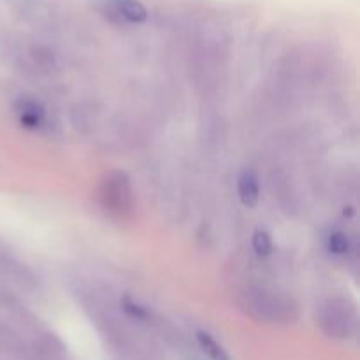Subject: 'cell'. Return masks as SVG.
<instances>
[{"instance_id": "obj_1", "label": "cell", "mask_w": 360, "mask_h": 360, "mask_svg": "<svg viewBox=\"0 0 360 360\" xmlns=\"http://www.w3.org/2000/svg\"><path fill=\"white\" fill-rule=\"evenodd\" d=\"M238 193L241 202L245 204L246 207H253L257 202H259L260 197V183L259 176L253 171H245L241 176H239L238 181Z\"/></svg>"}, {"instance_id": "obj_2", "label": "cell", "mask_w": 360, "mask_h": 360, "mask_svg": "<svg viewBox=\"0 0 360 360\" xmlns=\"http://www.w3.org/2000/svg\"><path fill=\"white\" fill-rule=\"evenodd\" d=\"M197 343H199V347L202 348V352L210 360H231L227 352L220 347V343L211 334L202 333V330L197 333Z\"/></svg>"}, {"instance_id": "obj_3", "label": "cell", "mask_w": 360, "mask_h": 360, "mask_svg": "<svg viewBox=\"0 0 360 360\" xmlns=\"http://www.w3.org/2000/svg\"><path fill=\"white\" fill-rule=\"evenodd\" d=\"M118 7L120 13H122L127 20L132 21V23H143L148 18L146 7L141 2H137V0H120Z\"/></svg>"}, {"instance_id": "obj_4", "label": "cell", "mask_w": 360, "mask_h": 360, "mask_svg": "<svg viewBox=\"0 0 360 360\" xmlns=\"http://www.w3.org/2000/svg\"><path fill=\"white\" fill-rule=\"evenodd\" d=\"M20 118L25 127L35 129V127L41 125L42 118H44V111H42L41 105H37L35 102H23V105H21L20 109Z\"/></svg>"}, {"instance_id": "obj_5", "label": "cell", "mask_w": 360, "mask_h": 360, "mask_svg": "<svg viewBox=\"0 0 360 360\" xmlns=\"http://www.w3.org/2000/svg\"><path fill=\"white\" fill-rule=\"evenodd\" d=\"M252 246L257 252V255H269L271 250H273V241H271V236L266 231H257L253 234Z\"/></svg>"}, {"instance_id": "obj_6", "label": "cell", "mask_w": 360, "mask_h": 360, "mask_svg": "<svg viewBox=\"0 0 360 360\" xmlns=\"http://www.w3.org/2000/svg\"><path fill=\"white\" fill-rule=\"evenodd\" d=\"M350 248V243H348V238L343 234V232H333L329 238V250L336 255H343V253L348 252Z\"/></svg>"}, {"instance_id": "obj_7", "label": "cell", "mask_w": 360, "mask_h": 360, "mask_svg": "<svg viewBox=\"0 0 360 360\" xmlns=\"http://www.w3.org/2000/svg\"><path fill=\"white\" fill-rule=\"evenodd\" d=\"M125 309H127V311H129V313H132L134 316H137V319H144V316H146V313H144L143 309H141L137 304H132V302H127Z\"/></svg>"}]
</instances>
